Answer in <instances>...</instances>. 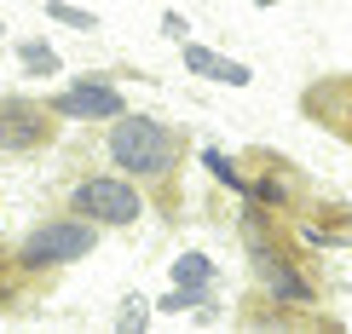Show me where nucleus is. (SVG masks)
<instances>
[{
    "mask_svg": "<svg viewBox=\"0 0 352 334\" xmlns=\"http://www.w3.org/2000/svg\"><path fill=\"white\" fill-rule=\"evenodd\" d=\"M104 150H110V162L122 167L127 179H168L173 162H179V150H185V139H179V127L156 121V115L122 110V115L110 121Z\"/></svg>",
    "mask_w": 352,
    "mask_h": 334,
    "instance_id": "obj_1",
    "label": "nucleus"
},
{
    "mask_svg": "<svg viewBox=\"0 0 352 334\" xmlns=\"http://www.w3.org/2000/svg\"><path fill=\"white\" fill-rule=\"evenodd\" d=\"M98 248V225L81 219V213H52V219L29 225L18 237V248H12V265L29 271V277H41V271H64L76 265V259H87Z\"/></svg>",
    "mask_w": 352,
    "mask_h": 334,
    "instance_id": "obj_2",
    "label": "nucleus"
},
{
    "mask_svg": "<svg viewBox=\"0 0 352 334\" xmlns=\"http://www.w3.org/2000/svg\"><path fill=\"white\" fill-rule=\"evenodd\" d=\"M64 208L81 213V219H93L98 230H127V225H139L144 196H139V184L127 173H93V179H81L64 196Z\"/></svg>",
    "mask_w": 352,
    "mask_h": 334,
    "instance_id": "obj_3",
    "label": "nucleus"
},
{
    "mask_svg": "<svg viewBox=\"0 0 352 334\" xmlns=\"http://www.w3.org/2000/svg\"><path fill=\"white\" fill-rule=\"evenodd\" d=\"M243 242H248V259H254L260 288H266L277 306H306V300H312V283L295 271V259H289L283 248H272V237L260 230V213H248V219H243Z\"/></svg>",
    "mask_w": 352,
    "mask_h": 334,
    "instance_id": "obj_4",
    "label": "nucleus"
},
{
    "mask_svg": "<svg viewBox=\"0 0 352 334\" xmlns=\"http://www.w3.org/2000/svg\"><path fill=\"white\" fill-rule=\"evenodd\" d=\"M58 133V115L41 98H0V156H29L47 150Z\"/></svg>",
    "mask_w": 352,
    "mask_h": 334,
    "instance_id": "obj_5",
    "label": "nucleus"
},
{
    "mask_svg": "<svg viewBox=\"0 0 352 334\" xmlns=\"http://www.w3.org/2000/svg\"><path fill=\"white\" fill-rule=\"evenodd\" d=\"M127 110L122 86L110 75H76L69 86H58L52 93V115L58 121H116V115Z\"/></svg>",
    "mask_w": 352,
    "mask_h": 334,
    "instance_id": "obj_6",
    "label": "nucleus"
},
{
    "mask_svg": "<svg viewBox=\"0 0 352 334\" xmlns=\"http://www.w3.org/2000/svg\"><path fill=\"white\" fill-rule=\"evenodd\" d=\"M185 69H190V75H208L219 86H248V81H254L248 64H237V58H226L214 47H197V40H185Z\"/></svg>",
    "mask_w": 352,
    "mask_h": 334,
    "instance_id": "obj_7",
    "label": "nucleus"
},
{
    "mask_svg": "<svg viewBox=\"0 0 352 334\" xmlns=\"http://www.w3.org/2000/svg\"><path fill=\"white\" fill-rule=\"evenodd\" d=\"M18 75H35V81H52V75H64V58H58L41 35H23L18 40Z\"/></svg>",
    "mask_w": 352,
    "mask_h": 334,
    "instance_id": "obj_8",
    "label": "nucleus"
},
{
    "mask_svg": "<svg viewBox=\"0 0 352 334\" xmlns=\"http://www.w3.org/2000/svg\"><path fill=\"white\" fill-rule=\"evenodd\" d=\"M208 306H214L208 288H185V283H173L168 294L156 300V311H168V317H179V311H202V317H208Z\"/></svg>",
    "mask_w": 352,
    "mask_h": 334,
    "instance_id": "obj_9",
    "label": "nucleus"
},
{
    "mask_svg": "<svg viewBox=\"0 0 352 334\" xmlns=\"http://www.w3.org/2000/svg\"><path fill=\"white\" fill-rule=\"evenodd\" d=\"M168 277L185 283V288H214V259H208V254H179Z\"/></svg>",
    "mask_w": 352,
    "mask_h": 334,
    "instance_id": "obj_10",
    "label": "nucleus"
},
{
    "mask_svg": "<svg viewBox=\"0 0 352 334\" xmlns=\"http://www.w3.org/2000/svg\"><path fill=\"white\" fill-rule=\"evenodd\" d=\"M47 18L64 23V29H76V35H93V29H98V12L76 6V0H47Z\"/></svg>",
    "mask_w": 352,
    "mask_h": 334,
    "instance_id": "obj_11",
    "label": "nucleus"
},
{
    "mask_svg": "<svg viewBox=\"0 0 352 334\" xmlns=\"http://www.w3.org/2000/svg\"><path fill=\"white\" fill-rule=\"evenodd\" d=\"M202 167H208L214 179L226 184V191H237V196H248V179H243V173H237V162H231V156L219 150V144H208V150H202Z\"/></svg>",
    "mask_w": 352,
    "mask_h": 334,
    "instance_id": "obj_12",
    "label": "nucleus"
},
{
    "mask_svg": "<svg viewBox=\"0 0 352 334\" xmlns=\"http://www.w3.org/2000/svg\"><path fill=\"white\" fill-rule=\"evenodd\" d=\"M116 329H122V334L151 329V300H144V294H127V300H122V311H116Z\"/></svg>",
    "mask_w": 352,
    "mask_h": 334,
    "instance_id": "obj_13",
    "label": "nucleus"
},
{
    "mask_svg": "<svg viewBox=\"0 0 352 334\" xmlns=\"http://www.w3.org/2000/svg\"><path fill=\"white\" fill-rule=\"evenodd\" d=\"M156 29H162L168 40H179V47L190 40V18H185V12H162V23H156Z\"/></svg>",
    "mask_w": 352,
    "mask_h": 334,
    "instance_id": "obj_14",
    "label": "nucleus"
},
{
    "mask_svg": "<svg viewBox=\"0 0 352 334\" xmlns=\"http://www.w3.org/2000/svg\"><path fill=\"white\" fill-rule=\"evenodd\" d=\"M254 6H283V0H254Z\"/></svg>",
    "mask_w": 352,
    "mask_h": 334,
    "instance_id": "obj_15",
    "label": "nucleus"
},
{
    "mask_svg": "<svg viewBox=\"0 0 352 334\" xmlns=\"http://www.w3.org/2000/svg\"><path fill=\"white\" fill-rule=\"evenodd\" d=\"M0 40H6V18H0Z\"/></svg>",
    "mask_w": 352,
    "mask_h": 334,
    "instance_id": "obj_16",
    "label": "nucleus"
}]
</instances>
